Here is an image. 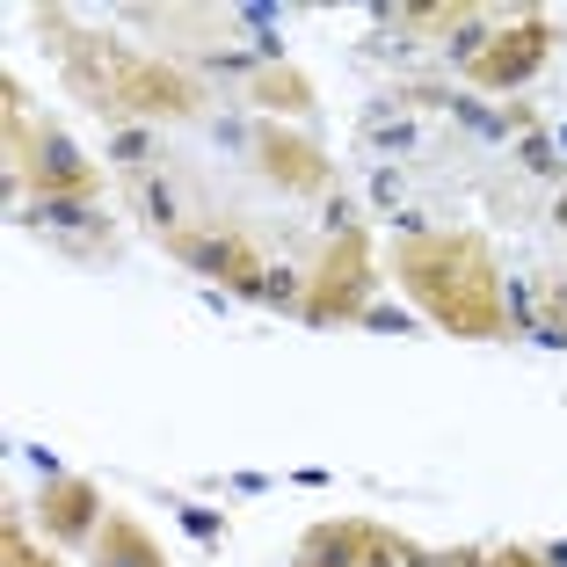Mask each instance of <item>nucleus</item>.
I'll return each mask as SVG.
<instances>
[{"instance_id": "f257e3e1", "label": "nucleus", "mask_w": 567, "mask_h": 567, "mask_svg": "<svg viewBox=\"0 0 567 567\" xmlns=\"http://www.w3.org/2000/svg\"><path fill=\"white\" fill-rule=\"evenodd\" d=\"M393 269L436 328L466 334V342H487L509 328V291H502V269L481 234H422L393 255Z\"/></svg>"}, {"instance_id": "f03ea898", "label": "nucleus", "mask_w": 567, "mask_h": 567, "mask_svg": "<svg viewBox=\"0 0 567 567\" xmlns=\"http://www.w3.org/2000/svg\"><path fill=\"white\" fill-rule=\"evenodd\" d=\"M364 291H371V240L357 234V226H342V234L328 240V255H320L313 269V291H306V313L313 328H328V320H364Z\"/></svg>"}, {"instance_id": "7ed1b4c3", "label": "nucleus", "mask_w": 567, "mask_h": 567, "mask_svg": "<svg viewBox=\"0 0 567 567\" xmlns=\"http://www.w3.org/2000/svg\"><path fill=\"white\" fill-rule=\"evenodd\" d=\"M8 146L30 153V161H22L16 175H30L37 197H95V167L81 161V146H73V138L59 132V124H44L37 138H22V124L8 117Z\"/></svg>"}, {"instance_id": "20e7f679", "label": "nucleus", "mask_w": 567, "mask_h": 567, "mask_svg": "<svg viewBox=\"0 0 567 567\" xmlns=\"http://www.w3.org/2000/svg\"><path fill=\"white\" fill-rule=\"evenodd\" d=\"M546 51H553V30L538 16H517V22H502L495 44L473 59V87H487V95H502V87H524L538 66H546Z\"/></svg>"}, {"instance_id": "39448f33", "label": "nucleus", "mask_w": 567, "mask_h": 567, "mask_svg": "<svg viewBox=\"0 0 567 567\" xmlns=\"http://www.w3.org/2000/svg\"><path fill=\"white\" fill-rule=\"evenodd\" d=\"M167 255L189 262L197 277H218V284H234V291H255V299H262V284H269L262 255H255L240 234H175V240H167Z\"/></svg>"}, {"instance_id": "423d86ee", "label": "nucleus", "mask_w": 567, "mask_h": 567, "mask_svg": "<svg viewBox=\"0 0 567 567\" xmlns=\"http://www.w3.org/2000/svg\"><path fill=\"white\" fill-rule=\"evenodd\" d=\"M37 509H44V538H59V546H95L102 517H110L102 487L95 481H73V473H51Z\"/></svg>"}, {"instance_id": "0eeeda50", "label": "nucleus", "mask_w": 567, "mask_h": 567, "mask_svg": "<svg viewBox=\"0 0 567 567\" xmlns=\"http://www.w3.org/2000/svg\"><path fill=\"white\" fill-rule=\"evenodd\" d=\"M262 175L277 189H291V197H313V189H328V153L313 146V138H291V132H262Z\"/></svg>"}, {"instance_id": "6e6552de", "label": "nucleus", "mask_w": 567, "mask_h": 567, "mask_svg": "<svg viewBox=\"0 0 567 567\" xmlns=\"http://www.w3.org/2000/svg\"><path fill=\"white\" fill-rule=\"evenodd\" d=\"M95 567H167L161 560V546H153V532L146 524H132V517H117V509H110V517H102V532H95Z\"/></svg>"}, {"instance_id": "1a4fd4ad", "label": "nucleus", "mask_w": 567, "mask_h": 567, "mask_svg": "<svg viewBox=\"0 0 567 567\" xmlns=\"http://www.w3.org/2000/svg\"><path fill=\"white\" fill-rule=\"evenodd\" d=\"M30 226L37 234H66V240H110V226H102V212L87 197H37L30 204Z\"/></svg>"}, {"instance_id": "9d476101", "label": "nucleus", "mask_w": 567, "mask_h": 567, "mask_svg": "<svg viewBox=\"0 0 567 567\" xmlns=\"http://www.w3.org/2000/svg\"><path fill=\"white\" fill-rule=\"evenodd\" d=\"M357 553H364V524L342 517V524H313L299 546V567H357Z\"/></svg>"}, {"instance_id": "9b49d317", "label": "nucleus", "mask_w": 567, "mask_h": 567, "mask_svg": "<svg viewBox=\"0 0 567 567\" xmlns=\"http://www.w3.org/2000/svg\"><path fill=\"white\" fill-rule=\"evenodd\" d=\"M255 102H262V110H284V117H306V110H313V81L291 73V66H262L255 73Z\"/></svg>"}, {"instance_id": "f8f14e48", "label": "nucleus", "mask_w": 567, "mask_h": 567, "mask_svg": "<svg viewBox=\"0 0 567 567\" xmlns=\"http://www.w3.org/2000/svg\"><path fill=\"white\" fill-rule=\"evenodd\" d=\"M132 189H138V212H146L167 240H175V234H189V212H183V197H175V183H167V167H161V175H138Z\"/></svg>"}, {"instance_id": "ddd939ff", "label": "nucleus", "mask_w": 567, "mask_h": 567, "mask_svg": "<svg viewBox=\"0 0 567 567\" xmlns=\"http://www.w3.org/2000/svg\"><path fill=\"white\" fill-rule=\"evenodd\" d=\"M110 161H117L132 183H138V175H153V161H167V153H161V132H146V124L117 132V138H110Z\"/></svg>"}, {"instance_id": "4468645a", "label": "nucleus", "mask_w": 567, "mask_h": 567, "mask_svg": "<svg viewBox=\"0 0 567 567\" xmlns=\"http://www.w3.org/2000/svg\"><path fill=\"white\" fill-rule=\"evenodd\" d=\"M422 553L408 546V538H393V532H379V524H364V553H357V567H415Z\"/></svg>"}, {"instance_id": "2eb2a0df", "label": "nucleus", "mask_w": 567, "mask_h": 567, "mask_svg": "<svg viewBox=\"0 0 567 567\" xmlns=\"http://www.w3.org/2000/svg\"><path fill=\"white\" fill-rule=\"evenodd\" d=\"M0 567H59V560H44V553L22 538V524H8V532H0Z\"/></svg>"}, {"instance_id": "dca6fc26", "label": "nucleus", "mask_w": 567, "mask_h": 567, "mask_svg": "<svg viewBox=\"0 0 567 567\" xmlns=\"http://www.w3.org/2000/svg\"><path fill=\"white\" fill-rule=\"evenodd\" d=\"M175 517H183V524H189V532H197V538H204V546H218V538H226V524H218V517H212V509H197V502H175Z\"/></svg>"}, {"instance_id": "f3484780", "label": "nucleus", "mask_w": 567, "mask_h": 567, "mask_svg": "<svg viewBox=\"0 0 567 567\" xmlns=\"http://www.w3.org/2000/svg\"><path fill=\"white\" fill-rule=\"evenodd\" d=\"M487 567H546V553H524V546H509V553H487Z\"/></svg>"}]
</instances>
